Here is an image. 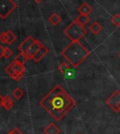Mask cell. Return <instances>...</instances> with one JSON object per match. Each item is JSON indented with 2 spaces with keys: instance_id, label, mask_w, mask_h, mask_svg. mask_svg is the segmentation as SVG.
Returning <instances> with one entry per match:
<instances>
[{
  "instance_id": "cell-23",
  "label": "cell",
  "mask_w": 120,
  "mask_h": 134,
  "mask_svg": "<svg viewBox=\"0 0 120 134\" xmlns=\"http://www.w3.org/2000/svg\"><path fill=\"white\" fill-rule=\"evenodd\" d=\"M11 131L13 132L14 134H24L22 131H21V130H19V129H17V127H14V129L11 130Z\"/></svg>"
},
{
  "instance_id": "cell-7",
  "label": "cell",
  "mask_w": 120,
  "mask_h": 134,
  "mask_svg": "<svg viewBox=\"0 0 120 134\" xmlns=\"http://www.w3.org/2000/svg\"><path fill=\"white\" fill-rule=\"evenodd\" d=\"M34 41H35V40H34V38H32L31 36L26 37V38L19 45V47H18L19 52H20V53H25V54H26L28 49L30 48V46L33 44Z\"/></svg>"
},
{
  "instance_id": "cell-5",
  "label": "cell",
  "mask_w": 120,
  "mask_h": 134,
  "mask_svg": "<svg viewBox=\"0 0 120 134\" xmlns=\"http://www.w3.org/2000/svg\"><path fill=\"white\" fill-rule=\"evenodd\" d=\"M16 8L17 5L13 0H0V18L7 19Z\"/></svg>"
},
{
  "instance_id": "cell-24",
  "label": "cell",
  "mask_w": 120,
  "mask_h": 134,
  "mask_svg": "<svg viewBox=\"0 0 120 134\" xmlns=\"http://www.w3.org/2000/svg\"><path fill=\"white\" fill-rule=\"evenodd\" d=\"M4 51H5V48L3 46H0V58L4 57Z\"/></svg>"
},
{
  "instance_id": "cell-27",
  "label": "cell",
  "mask_w": 120,
  "mask_h": 134,
  "mask_svg": "<svg viewBox=\"0 0 120 134\" xmlns=\"http://www.w3.org/2000/svg\"><path fill=\"white\" fill-rule=\"evenodd\" d=\"M8 134H14V133H13V132H12V131H9V133H8Z\"/></svg>"
},
{
  "instance_id": "cell-25",
  "label": "cell",
  "mask_w": 120,
  "mask_h": 134,
  "mask_svg": "<svg viewBox=\"0 0 120 134\" xmlns=\"http://www.w3.org/2000/svg\"><path fill=\"white\" fill-rule=\"evenodd\" d=\"M3 103H4V96L0 95V106L3 107Z\"/></svg>"
},
{
  "instance_id": "cell-18",
  "label": "cell",
  "mask_w": 120,
  "mask_h": 134,
  "mask_svg": "<svg viewBox=\"0 0 120 134\" xmlns=\"http://www.w3.org/2000/svg\"><path fill=\"white\" fill-rule=\"evenodd\" d=\"M69 69H70V68H69V66L68 65L66 62H62L59 66H58V70H59L63 75H66Z\"/></svg>"
},
{
  "instance_id": "cell-4",
  "label": "cell",
  "mask_w": 120,
  "mask_h": 134,
  "mask_svg": "<svg viewBox=\"0 0 120 134\" xmlns=\"http://www.w3.org/2000/svg\"><path fill=\"white\" fill-rule=\"evenodd\" d=\"M25 70V65L19 63L17 60H15V59L5 69L6 73H7L9 77H11L13 80L17 81V82H19V81H21L24 78Z\"/></svg>"
},
{
  "instance_id": "cell-1",
  "label": "cell",
  "mask_w": 120,
  "mask_h": 134,
  "mask_svg": "<svg viewBox=\"0 0 120 134\" xmlns=\"http://www.w3.org/2000/svg\"><path fill=\"white\" fill-rule=\"evenodd\" d=\"M39 104L54 120L61 121L75 107L76 101L61 85H56L40 99Z\"/></svg>"
},
{
  "instance_id": "cell-11",
  "label": "cell",
  "mask_w": 120,
  "mask_h": 134,
  "mask_svg": "<svg viewBox=\"0 0 120 134\" xmlns=\"http://www.w3.org/2000/svg\"><path fill=\"white\" fill-rule=\"evenodd\" d=\"M78 11L80 14H84V15H88L89 13L92 12V8L89 6L87 3H83L81 5L79 9H78Z\"/></svg>"
},
{
  "instance_id": "cell-6",
  "label": "cell",
  "mask_w": 120,
  "mask_h": 134,
  "mask_svg": "<svg viewBox=\"0 0 120 134\" xmlns=\"http://www.w3.org/2000/svg\"><path fill=\"white\" fill-rule=\"evenodd\" d=\"M106 105H108L113 112L120 113V90H116L113 94L106 98Z\"/></svg>"
},
{
  "instance_id": "cell-13",
  "label": "cell",
  "mask_w": 120,
  "mask_h": 134,
  "mask_svg": "<svg viewBox=\"0 0 120 134\" xmlns=\"http://www.w3.org/2000/svg\"><path fill=\"white\" fill-rule=\"evenodd\" d=\"M3 107L5 108V110H7V111H9L11 108L13 107V100H12V98H11L9 96H8V95L4 96V103H3Z\"/></svg>"
},
{
  "instance_id": "cell-2",
  "label": "cell",
  "mask_w": 120,
  "mask_h": 134,
  "mask_svg": "<svg viewBox=\"0 0 120 134\" xmlns=\"http://www.w3.org/2000/svg\"><path fill=\"white\" fill-rule=\"evenodd\" d=\"M61 55L71 67L78 68L90 55V52L80 41H71L62 51Z\"/></svg>"
},
{
  "instance_id": "cell-19",
  "label": "cell",
  "mask_w": 120,
  "mask_h": 134,
  "mask_svg": "<svg viewBox=\"0 0 120 134\" xmlns=\"http://www.w3.org/2000/svg\"><path fill=\"white\" fill-rule=\"evenodd\" d=\"M7 35H8L7 44L11 45L12 43L14 42V41H15L16 40H17V37H16V35L12 31H10V30H8V31H7Z\"/></svg>"
},
{
  "instance_id": "cell-15",
  "label": "cell",
  "mask_w": 120,
  "mask_h": 134,
  "mask_svg": "<svg viewBox=\"0 0 120 134\" xmlns=\"http://www.w3.org/2000/svg\"><path fill=\"white\" fill-rule=\"evenodd\" d=\"M76 22L79 23L81 25L85 26V25H87L90 21V18L88 17V15H84V14H80V15L77 16V18L75 19Z\"/></svg>"
},
{
  "instance_id": "cell-9",
  "label": "cell",
  "mask_w": 120,
  "mask_h": 134,
  "mask_svg": "<svg viewBox=\"0 0 120 134\" xmlns=\"http://www.w3.org/2000/svg\"><path fill=\"white\" fill-rule=\"evenodd\" d=\"M47 54H48V48H47L46 46H44V45H42V47L39 50L38 53L33 56L32 59H33L36 63H39Z\"/></svg>"
},
{
  "instance_id": "cell-10",
  "label": "cell",
  "mask_w": 120,
  "mask_h": 134,
  "mask_svg": "<svg viewBox=\"0 0 120 134\" xmlns=\"http://www.w3.org/2000/svg\"><path fill=\"white\" fill-rule=\"evenodd\" d=\"M44 134H60V129L54 123H50L43 130Z\"/></svg>"
},
{
  "instance_id": "cell-16",
  "label": "cell",
  "mask_w": 120,
  "mask_h": 134,
  "mask_svg": "<svg viewBox=\"0 0 120 134\" xmlns=\"http://www.w3.org/2000/svg\"><path fill=\"white\" fill-rule=\"evenodd\" d=\"M29 59H30L29 56L27 55L26 54H25V53H19V54L16 55V58H15V60H17L18 62L23 64V65H25Z\"/></svg>"
},
{
  "instance_id": "cell-26",
  "label": "cell",
  "mask_w": 120,
  "mask_h": 134,
  "mask_svg": "<svg viewBox=\"0 0 120 134\" xmlns=\"http://www.w3.org/2000/svg\"><path fill=\"white\" fill-rule=\"evenodd\" d=\"M36 3H38V4H40V3H41L43 1V0H34Z\"/></svg>"
},
{
  "instance_id": "cell-8",
  "label": "cell",
  "mask_w": 120,
  "mask_h": 134,
  "mask_svg": "<svg viewBox=\"0 0 120 134\" xmlns=\"http://www.w3.org/2000/svg\"><path fill=\"white\" fill-rule=\"evenodd\" d=\"M42 45L43 44L40 42V40H35V41L33 42V44L30 46V48H29L28 51H27V53H26V54L29 56V58H30V59H32V58H33V56L35 55L37 53H38L39 50L42 47Z\"/></svg>"
},
{
  "instance_id": "cell-28",
  "label": "cell",
  "mask_w": 120,
  "mask_h": 134,
  "mask_svg": "<svg viewBox=\"0 0 120 134\" xmlns=\"http://www.w3.org/2000/svg\"><path fill=\"white\" fill-rule=\"evenodd\" d=\"M118 57H119V59H120V53L118 54Z\"/></svg>"
},
{
  "instance_id": "cell-17",
  "label": "cell",
  "mask_w": 120,
  "mask_h": 134,
  "mask_svg": "<svg viewBox=\"0 0 120 134\" xmlns=\"http://www.w3.org/2000/svg\"><path fill=\"white\" fill-rule=\"evenodd\" d=\"M24 95H25V92L23 91V89H21L20 87H17V88H15V89L12 91V97H13L15 99H17V100L21 99V98L24 97Z\"/></svg>"
},
{
  "instance_id": "cell-29",
  "label": "cell",
  "mask_w": 120,
  "mask_h": 134,
  "mask_svg": "<svg viewBox=\"0 0 120 134\" xmlns=\"http://www.w3.org/2000/svg\"><path fill=\"white\" fill-rule=\"evenodd\" d=\"M77 134H81V133H77Z\"/></svg>"
},
{
  "instance_id": "cell-21",
  "label": "cell",
  "mask_w": 120,
  "mask_h": 134,
  "mask_svg": "<svg viewBox=\"0 0 120 134\" xmlns=\"http://www.w3.org/2000/svg\"><path fill=\"white\" fill-rule=\"evenodd\" d=\"M13 54V51L9 47H6L5 48V51H4V57L5 58H9L11 55Z\"/></svg>"
},
{
  "instance_id": "cell-12",
  "label": "cell",
  "mask_w": 120,
  "mask_h": 134,
  "mask_svg": "<svg viewBox=\"0 0 120 134\" xmlns=\"http://www.w3.org/2000/svg\"><path fill=\"white\" fill-rule=\"evenodd\" d=\"M89 30L91 31L92 34L94 35H98L101 30H102V26L100 25L99 22H94L90 26H89Z\"/></svg>"
},
{
  "instance_id": "cell-14",
  "label": "cell",
  "mask_w": 120,
  "mask_h": 134,
  "mask_svg": "<svg viewBox=\"0 0 120 134\" xmlns=\"http://www.w3.org/2000/svg\"><path fill=\"white\" fill-rule=\"evenodd\" d=\"M61 20H62V19H61V16L58 13H53L49 17V22L51 23L53 25H54V26L59 25L60 23H61Z\"/></svg>"
},
{
  "instance_id": "cell-3",
  "label": "cell",
  "mask_w": 120,
  "mask_h": 134,
  "mask_svg": "<svg viewBox=\"0 0 120 134\" xmlns=\"http://www.w3.org/2000/svg\"><path fill=\"white\" fill-rule=\"evenodd\" d=\"M63 33L71 41H80L81 38L86 35V29L74 20L63 30Z\"/></svg>"
},
{
  "instance_id": "cell-20",
  "label": "cell",
  "mask_w": 120,
  "mask_h": 134,
  "mask_svg": "<svg viewBox=\"0 0 120 134\" xmlns=\"http://www.w3.org/2000/svg\"><path fill=\"white\" fill-rule=\"evenodd\" d=\"M111 22L114 26L119 27L120 26V13H116L112 17Z\"/></svg>"
},
{
  "instance_id": "cell-22",
  "label": "cell",
  "mask_w": 120,
  "mask_h": 134,
  "mask_svg": "<svg viewBox=\"0 0 120 134\" xmlns=\"http://www.w3.org/2000/svg\"><path fill=\"white\" fill-rule=\"evenodd\" d=\"M0 41H1L2 43H7V41H8L7 32H2V33H0Z\"/></svg>"
}]
</instances>
